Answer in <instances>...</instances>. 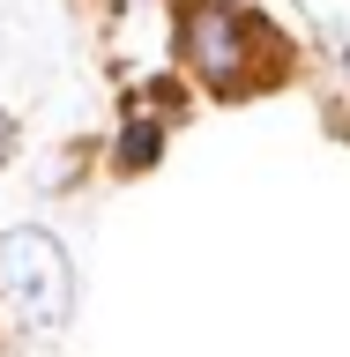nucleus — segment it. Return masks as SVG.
<instances>
[{
	"mask_svg": "<svg viewBox=\"0 0 350 357\" xmlns=\"http://www.w3.org/2000/svg\"><path fill=\"white\" fill-rule=\"evenodd\" d=\"M156 156H164V119H127L119 142H112V164L119 172H156Z\"/></svg>",
	"mask_w": 350,
	"mask_h": 357,
	"instance_id": "nucleus-3",
	"label": "nucleus"
},
{
	"mask_svg": "<svg viewBox=\"0 0 350 357\" xmlns=\"http://www.w3.org/2000/svg\"><path fill=\"white\" fill-rule=\"evenodd\" d=\"M8 156H15V119L0 112V164H8Z\"/></svg>",
	"mask_w": 350,
	"mask_h": 357,
	"instance_id": "nucleus-4",
	"label": "nucleus"
},
{
	"mask_svg": "<svg viewBox=\"0 0 350 357\" xmlns=\"http://www.w3.org/2000/svg\"><path fill=\"white\" fill-rule=\"evenodd\" d=\"M343 67H350V60H343Z\"/></svg>",
	"mask_w": 350,
	"mask_h": 357,
	"instance_id": "nucleus-5",
	"label": "nucleus"
},
{
	"mask_svg": "<svg viewBox=\"0 0 350 357\" xmlns=\"http://www.w3.org/2000/svg\"><path fill=\"white\" fill-rule=\"evenodd\" d=\"M0 290H8L22 328L60 335L75 320V261H67V245L52 231H38V223L0 231Z\"/></svg>",
	"mask_w": 350,
	"mask_h": 357,
	"instance_id": "nucleus-1",
	"label": "nucleus"
},
{
	"mask_svg": "<svg viewBox=\"0 0 350 357\" xmlns=\"http://www.w3.org/2000/svg\"><path fill=\"white\" fill-rule=\"evenodd\" d=\"M179 45H187L201 82L231 97V89H246V60H254V45H268V30L239 0H187L179 8Z\"/></svg>",
	"mask_w": 350,
	"mask_h": 357,
	"instance_id": "nucleus-2",
	"label": "nucleus"
}]
</instances>
